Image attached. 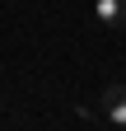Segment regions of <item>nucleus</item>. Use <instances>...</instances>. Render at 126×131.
Segmentation results:
<instances>
[{
  "instance_id": "obj_1",
  "label": "nucleus",
  "mask_w": 126,
  "mask_h": 131,
  "mask_svg": "<svg viewBox=\"0 0 126 131\" xmlns=\"http://www.w3.org/2000/svg\"><path fill=\"white\" fill-rule=\"evenodd\" d=\"M103 117L112 122V126H126V89L121 84H107V94H103Z\"/></svg>"
},
{
  "instance_id": "obj_3",
  "label": "nucleus",
  "mask_w": 126,
  "mask_h": 131,
  "mask_svg": "<svg viewBox=\"0 0 126 131\" xmlns=\"http://www.w3.org/2000/svg\"><path fill=\"white\" fill-rule=\"evenodd\" d=\"M121 5H126V0H121Z\"/></svg>"
},
{
  "instance_id": "obj_2",
  "label": "nucleus",
  "mask_w": 126,
  "mask_h": 131,
  "mask_svg": "<svg viewBox=\"0 0 126 131\" xmlns=\"http://www.w3.org/2000/svg\"><path fill=\"white\" fill-rule=\"evenodd\" d=\"M93 14H98L103 28H121L126 24V5L121 0H93Z\"/></svg>"
}]
</instances>
